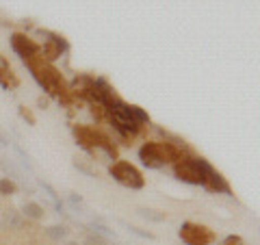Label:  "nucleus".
<instances>
[{
    "instance_id": "nucleus-1",
    "label": "nucleus",
    "mask_w": 260,
    "mask_h": 245,
    "mask_svg": "<svg viewBox=\"0 0 260 245\" xmlns=\"http://www.w3.org/2000/svg\"><path fill=\"white\" fill-rule=\"evenodd\" d=\"M182 157V148L169 141H148L139 148V159L148 169H158L165 167L167 163H178Z\"/></svg>"
},
{
    "instance_id": "nucleus-2",
    "label": "nucleus",
    "mask_w": 260,
    "mask_h": 245,
    "mask_svg": "<svg viewBox=\"0 0 260 245\" xmlns=\"http://www.w3.org/2000/svg\"><path fill=\"white\" fill-rule=\"evenodd\" d=\"M28 65V70H30V74L35 76V80L39 85H42L48 94H52V96H65L68 94V87H65V80H63V74L59 70L54 68V65L50 63H46L42 56H32V59L28 61H24Z\"/></svg>"
},
{
    "instance_id": "nucleus-3",
    "label": "nucleus",
    "mask_w": 260,
    "mask_h": 245,
    "mask_svg": "<svg viewBox=\"0 0 260 245\" xmlns=\"http://www.w3.org/2000/svg\"><path fill=\"white\" fill-rule=\"evenodd\" d=\"M74 137L83 150L87 152L102 150V152H107V157L117 159V148L113 145L111 137H107L102 130H95L91 126H74Z\"/></svg>"
},
{
    "instance_id": "nucleus-4",
    "label": "nucleus",
    "mask_w": 260,
    "mask_h": 245,
    "mask_svg": "<svg viewBox=\"0 0 260 245\" xmlns=\"http://www.w3.org/2000/svg\"><path fill=\"white\" fill-rule=\"evenodd\" d=\"M213 167L208 161L198 159V157H182L174 165V174L178 180H182L186 185H200L204 187L206 182V171Z\"/></svg>"
},
{
    "instance_id": "nucleus-5",
    "label": "nucleus",
    "mask_w": 260,
    "mask_h": 245,
    "mask_svg": "<svg viewBox=\"0 0 260 245\" xmlns=\"http://www.w3.org/2000/svg\"><path fill=\"white\" fill-rule=\"evenodd\" d=\"M107 115L111 119L113 128H115L121 137H135L141 130V126L137 124V119L133 115V111H130V104L121 102V100H115V102L109 104Z\"/></svg>"
},
{
    "instance_id": "nucleus-6",
    "label": "nucleus",
    "mask_w": 260,
    "mask_h": 245,
    "mask_svg": "<svg viewBox=\"0 0 260 245\" xmlns=\"http://www.w3.org/2000/svg\"><path fill=\"white\" fill-rule=\"evenodd\" d=\"M111 176L115 178L119 185L128 187V189H143L145 187V180L141 176V171L137 169L133 163L128 161H117L111 165Z\"/></svg>"
},
{
    "instance_id": "nucleus-7",
    "label": "nucleus",
    "mask_w": 260,
    "mask_h": 245,
    "mask_svg": "<svg viewBox=\"0 0 260 245\" xmlns=\"http://www.w3.org/2000/svg\"><path fill=\"white\" fill-rule=\"evenodd\" d=\"M178 236L184 245H210L215 241V232L208 226L195 222H184L178 230Z\"/></svg>"
},
{
    "instance_id": "nucleus-8",
    "label": "nucleus",
    "mask_w": 260,
    "mask_h": 245,
    "mask_svg": "<svg viewBox=\"0 0 260 245\" xmlns=\"http://www.w3.org/2000/svg\"><path fill=\"white\" fill-rule=\"evenodd\" d=\"M11 48H13L15 54L22 56V61H28V59H32V56H37L39 52H42L39 44L32 42V39L28 35H24V33H13L11 35Z\"/></svg>"
},
{
    "instance_id": "nucleus-9",
    "label": "nucleus",
    "mask_w": 260,
    "mask_h": 245,
    "mask_svg": "<svg viewBox=\"0 0 260 245\" xmlns=\"http://www.w3.org/2000/svg\"><path fill=\"white\" fill-rule=\"evenodd\" d=\"M42 35H46V44H44V56L42 59H46V63H50L54 59H59V56L68 50V42L56 35V33H48V30H42Z\"/></svg>"
},
{
    "instance_id": "nucleus-10",
    "label": "nucleus",
    "mask_w": 260,
    "mask_h": 245,
    "mask_svg": "<svg viewBox=\"0 0 260 245\" xmlns=\"http://www.w3.org/2000/svg\"><path fill=\"white\" fill-rule=\"evenodd\" d=\"M204 187L208 191H213V193H230V185L225 182V178L219 174V171L215 167H210L206 171V182Z\"/></svg>"
},
{
    "instance_id": "nucleus-11",
    "label": "nucleus",
    "mask_w": 260,
    "mask_h": 245,
    "mask_svg": "<svg viewBox=\"0 0 260 245\" xmlns=\"http://www.w3.org/2000/svg\"><path fill=\"white\" fill-rule=\"evenodd\" d=\"M0 85H3L5 89H15L20 85V78L15 76V72L11 70L7 56H3V54H0Z\"/></svg>"
},
{
    "instance_id": "nucleus-12",
    "label": "nucleus",
    "mask_w": 260,
    "mask_h": 245,
    "mask_svg": "<svg viewBox=\"0 0 260 245\" xmlns=\"http://www.w3.org/2000/svg\"><path fill=\"white\" fill-rule=\"evenodd\" d=\"M93 89V78L91 76H76L74 80H72V85L68 89V94L72 96H80V98H89V94H91Z\"/></svg>"
},
{
    "instance_id": "nucleus-13",
    "label": "nucleus",
    "mask_w": 260,
    "mask_h": 245,
    "mask_svg": "<svg viewBox=\"0 0 260 245\" xmlns=\"http://www.w3.org/2000/svg\"><path fill=\"white\" fill-rule=\"evenodd\" d=\"M20 226H22V213H18L13 208H7L3 213V228L5 230H18Z\"/></svg>"
},
{
    "instance_id": "nucleus-14",
    "label": "nucleus",
    "mask_w": 260,
    "mask_h": 245,
    "mask_svg": "<svg viewBox=\"0 0 260 245\" xmlns=\"http://www.w3.org/2000/svg\"><path fill=\"white\" fill-rule=\"evenodd\" d=\"M44 213H46L44 206H42V204H37V202H26L22 206V215L26 219H42Z\"/></svg>"
},
{
    "instance_id": "nucleus-15",
    "label": "nucleus",
    "mask_w": 260,
    "mask_h": 245,
    "mask_svg": "<svg viewBox=\"0 0 260 245\" xmlns=\"http://www.w3.org/2000/svg\"><path fill=\"white\" fill-rule=\"evenodd\" d=\"M137 213H139L141 217H145V219H150V222H156V224L167 222V215H165V213H160V210H154V208L139 206V208H137Z\"/></svg>"
},
{
    "instance_id": "nucleus-16",
    "label": "nucleus",
    "mask_w": 260,
    "mask_h": 245,
    "mask_svg": "<svg viewBox=\"0 0 260 245\" xmlns=\"http://www.w3.org/2000/svg\"><path fill=\"white\" fill-rule=\"evenodd\" d=\"M68 232H70V230H68L65 226H50V228L46 230V234L50 236L52 241H61V239H65V236H68Z\"/></svg>"
},
{
    "instance_id": "nucleus-17",
    "label": "nucleus",
    "mask_w": 260,
    "mask_h": 245,
    "mask_svg": "<svg viewBox=\"0 0 260 245\" xmlns=\"http://www.w3.org/2000/svg\"><path fill=\"white\" fill-rule=\"evenodd\" d=\"M15 191H18V185H15L11 178H0V195H13Z\"/></svg>"
},
{
    "instance_id": "nucleus-18",
    "label": "nucleus",
    "mask_w": 260,
    "mask_h": 245,
    "mask_svg": "<svg viewBox=\"0 0 260 245\" xmlns=\"http://www.w3.org/2000/svg\"><path fill=\"white\" fill-rule=\"evenodd\" d=\"M83 245H109V243H107V239H104V236L95 234V232H89V234L85 236Z\"/></svg>"
},
{
    "instance_id": "nucleus-19",
    "label": "nucleus",
    "mask_w": 260,
    "mask_h": 245,
    "mask_svg": "<svg viewBox=\"0 0 260 245\" xmlns=\"http://www.w3.org/2000/svg\"><path fill=\"white\" fill-rule=\"evenodd\" d=\"M74 167H76L78 171H83V174H87V176H95V178H98V171H95L91 165H87L85 161H78V159H76V161H74Z\"/></svg>"
},
{
    "instance_id": "nucleus-20",
    "label": "nucleus",
    "mask_w": 260,
    "mask_h": 245,
    "mask_svg": "<svg viewBox=\"0 0 260 245\" xmlns=\"http://www.w3.org/2000/svg\"><path fill=\"white\" fill-rule=\"evenodd\" d=\"M91 230H93L95 234L104 236V239H107V236H113V230H109V228H107V226H102V224H93V226H91Z\"/></svg>"
},
{
    "instance_id": "nucleus-21",
    "label": "nucleus",
    "mask_w": 260,
    "mask_h": 245,
    "mask_svg": "<svg viewBox=\"0 0 260 245\" xmlns=\"http://www.w3.org/2000/svg\"><path fill=\"white\" fill-rule=\"evenodd\" d=\"M20 115H22V119H26L30 126H35V121H37V119H35V115H32V113H30L26 107H20Z\"/></svg>"
},
{
    "instance_id": "nucleus-22",
    "label": "nucleus",
    "mask_w": 260,
    "mask_h": 245,
    "mask_svg": "<svg viewBox=\"0 0 260 245\" xmlns=\"http://www.w3.org/2000/svg\"><path fill=\"white\" fill-rule=\"evenodd\" d=\"M223 245H245V243H243V239L239 234H230V236H225Z\"/></svg>"
},
{
    "instance_id": "nucleus-23",
    "label": "nucleus",
    "mask_w": 260,
    "mask_h": 245,
    "mask_svg": "<svg viewBox=\"0 0 260 245\" xmlns=\"http://www.w3.org/2000/svg\"><path fill=\"white\" fill-rule=\"evenodd\" d=\"M130 232H135V234H139V236H145V239H154V234H150V232H143L141 228H137V226H130Z\"/></svg>"
},
{
    "instance_id": "nucleus-24",
    "label": "nucleus",
    "mask_w": 260,
    "mask_h": 245,
    "mask_svg": "<svg viewBox=\"0 0 260 245\" xmlns=\"http://www.w3.org/2000/svg\"><path fill=\"white\" fill-rule=\"evenodd\" d=\"M39 107H44V109H46V107H48V100H44V98H39Z\"/></svg>"
},
{
    "instance_id": "nucleus-25",
    "label": "nucleus",
    "mask_w": 260,
    "mask_h": 245,
    "mask_svg": "<svg viewBox=\"0 0 260 245\" xmlns=\"http://www.w3.org/2000/svg\"><path fill=\"white\" fill-rule=\"evenodd\" d=\"M72 202H80V195L78 193H72Z\"/></svg>"
},
{
    "instance_id": "nucleus-26",
    "label": "nucleus",
    "mask_w": 260,
    "mask_h": 245,
    "mask_svg": "<svg viewBox=\"0 0 260 245\" xmlns=\"http://www.w3.org/2000/svg\"><path fill=\"white\" fill-rule=\"evenodd\" d=\"M63 245H78L76 241H68V243H63Z\"/></svg>"
}]
</instances>
